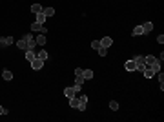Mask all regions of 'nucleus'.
<instances>
[{"label": "nucleus", "instance_id": "f257e3e1", "mask_svg": "<svg viewBox=\"0 0 164 122\" xmlns=\"http://www.w3.org/2000/svg\"><path fill=\"white\" fill-rule=\"evenodd\" d=\"M42 66H44V60L42 58H38V57H35L33 60H31V67L35 71H38V69H42Z\"/></svg>", "mask_w": 164, "mask_h": 122}, {"label": "nucleus", "instance_id": "f03ea898", "mask_svg": "<svg viewBox=\"0 0 164 122\" xmlns=\"http://www.w3.org/2000/svg\"><path fill=\"white\" fill-rule=\"evenodd\" d=\"M24 40H26V44H27V49H35V46H37V40H35V38L29 35H24Z\"/></svg>", "mask_w": 164, "mask_h": 122}, {"label": "nucleus", "instance_id": "7ed1b4c3", "mask_svg": "<svg viewBox=\"0 0 164 122\" xmlns=\"http://www.w3.org/2000/svg\"><path fill=\"white\" fill-rule=\"evenodd\" d=\"M78 106H77V109L78 111H86V106H88V97L86 95H82V97H78Z\"/></svg>", "mask_w": 164, "mask_h": 122}, {"label": "nucleus", "instance_id": "20e7f679", "mask_svg": "<svg viewBox=\"0 0 164 122\" xmlns=\"http://www.w3.org/2000/svg\"><path fill=\"white\" fill-rule=\"evenodd\" d=\"M31 29H33V31H38V33H44V35H46V27H44V24L33 22V24H31Z\"/></svg>", "mask_w": 164, "mask_h": 122}, {"label": "nucleus", "instance_id": "39448f33", "mask_svg": "<svg viewBox=\"0 0 164 122\" xmlns=\"http://www.w3.org/2000/svg\"><path fill=\"white\" fill-rule=\"evenodd\" d=\"M13 44V37H2L0 38V47H7Z\"/></svg>", "mask_w": 164, "mask_h": 122}, {"label": "nucleus", "instance_id": "423d86ee", "mask_svg": "<svg viewBox=\"0 0 164 122\" xmlns=\"http://www.w3.org/2000/svg\"><path fill=\"white\" fill-rule=\"evenodd\" d=\"M124 67H126L128 71H135V69H137V62H135V60L131 58V60H128L126 64H124Z\"/></svg>", "mask_w": 164, "mask_h": 122}, {"label": "nucleus", "instance_id": "0eeeda50", "mask_svg": "<svg viewBox=\"0 0 164 122\" xmlns=\"http://www.w3.org/2000/svg\"><path fill=\"white\" fill-rule=\"evenodd\" d=\"M111 44H113V40H111V37H104L102 40H100V46H102V47H106V49H108L109 46H111Z\"/></svg>", "mask_w": 164, "mask_h": 122}, {"label": "nucleus", "instance_id": "6e6552de", "mask_svg": "<svg viewBox=\"0 0 164 122\" xmlns=\"http://www.w3.org/2000/svg\"><path fill=\"white\" fill-rule=\"evenodd\" d=\"M131 35H133V37L144 35V27H142V26H137V27H133V29H131Z\"/></svg>", "mask_w": 164, "mask_h": 122}, {"label": "nucleus", "instance_id": "1a4fd4ad", "mask_svg": "<svg viewBox=\"0 0 164 122\" xmlns=\"http://www.w3.org/2000/svg\"><path fill=\"white\" fill-rule=\"evenodd\" d=\"M142 73H144V77H146V79H151V77L155 75V71H153L150 66H146V67H144V71H142Z\"/></svg>", "mask_w": 164, "mask_h": 122}, {"label": "nucleus", "instance_id": "9d476101", "mask_svg": "<svg viewBox=\"0 0 164 122\" xmlns=\"http://www.w3.org/2000/svg\"><path fill=\"white\" fill-rule=\"evenodd\" d=\"M35 57H37V53H35V49H26V60H27V62H31Z\"/></svg>", "mask_w": 164, "mask_h": 122}, {"label": "nucleus", "instance_id": "9b49d317", "mask_svg": "<svg viewBox=\"0 0 164 122\" xmlns=\"http://www.w3.org/2000/svg\"><path fill=\"white\" fill-rule=\"evenodd\" d=\"M2 79L4 80H13V73L9 71V69H4L2 71Z\"/></svg>", "mask_w": 164, "mask_h": 122}, {"label": "nucleus", "instance_id": "f8f14e48", "mask_svg": "<svg viewBox=\"0 0 164 122\" xmlns=\"http://www.w3.org/2000/svg\"><path fill=\"white\" fill-rule=\"evenodd\" d=\"M82 77H84V80H91L93 79V71L91 69H84L82 71Z\"/></svg>", "mask_w": 164, "mask_h": 122}, {"label": "nucleus", "instance_id": "ddd939ff", "mask_svg": "<svg viewBox=\"0 0 164 122\" xmlns=\"http://www.w3.org/2000/svg\"><path fill=\"white\" fill-rule=\"evenodd\" d=\"M42 11H44V7L40 6V4H33V6H31V13L37 15V13H42Z\"/></svg>", "mask_w": 164, "mask_h": 122}, {"label": "nucleus", "instance_id": "4468645a", "mask_svg": "<svg viewBox=\"0 0 164 122\" xmlns=\"http://www.w3.org/2000/svg\"><path fill=\"white\" fill-rule=\"evenodd\" d=\"M75 93H77V91L73 89V87H66V89H64V95H66L68 99H71V97H75Z\"/></svg>", "mask_w": 164, "mask_h": 122}, {"label": "nucleus", "instance_id": "2eb2a0df", "mask_svg": "<svg viewBox=\"0 0 164 122\" xmlns=\"http://www.w3.org/2000/svg\"><path fill=\"white\" fill-rule=\"evenodd\" d=\"M46 15H44V11L42 13H37V20H35V22H38V24H44V22H46Z\"/></svg>", "mask_w": 164, "mask_h": 122}, {"label": "nucleus", "instance_id": "dca6fc26", "mask_svg": "<svg viewBox=\"0 0 164 122\" xmlns=\"http://www.w3.org/2000/svg\"><path fill=\"white\" fill-rule=\"evenodd\" d=\"M155 60H157V58L153 57V55H148V57H144V62H146V66H151Z\"/></svg>", "mask_w": 164, "mask_h": 122}, {"label": "nucleus", "instance_id": "f3484780", "mask_svg": "<svg viewBox=\"0 0 164 122\" xmlns=\"http://www.w3.org/2000/svg\"><path fill=\"white\" fill-rule=\"evenodd\" d=\"M35 40H37V44H40V46H44V44H46V35H44V33H40V35H38L37 38H35Z\"/></svg>", "mask_w": 164, "mask_h": 122}, {"label": "nucleus", "instance_id": "a211bd4d", "mask_svg": "<svg viewBox=\"0 0 164 122\" xmlns=\"http://www.w3.org/2000/svg\"><path fill=\"white\" fill-rule=\"evenodd\" d=\"M37 57H38V58H42V60H48V57H49V55H48V51H46V49H40V51L37 53Z\"/></svg>", "mask_w": 164, "mask_h": 122}, {"label": "nucleus", "instance_id": "6ab92c4d", "mask_svg": "<svg viewBox=\"0 0 164 122\" xmlns=\"http://www.w3.org/2000/svg\"><path fill=\"white\" fill-rule=\"evenodd\" d=\"M78 100H80V99H77V97H71V99H69V106L77 109V106H78Z\"/></svg>", "mask_w": 164, "mask_h": 122}, {"label": "nucleus", "instance_id": "aec40b11", "mask_svg": "<svg viewBox=\"0 0 164 122\" xmlns=\"http://www.w3.org/2000/svg\"><path fill=\"white\" fill-rule=\"evenodd\" d=\"M142 27H144V33H150L151 29H153V22H146V24H142Z\"/></svg>", "mask_w": 164, "mask_h": 122}, {"label": "nucleus", "instance_id": "412c9836", "mask_svg": "<svg viewBox=\"0 0 164 122\" xmlns=\"http://www.w3.org/2000/svg\"><path fill=\"white\" fill-rule=\"evenodd\" d=\"M150 67H151V69L155 71V73H159V71H161V62H159V60H155V62H153V64H151Z\"/></svg>", "mask_w": 164, "mask_h": 122}, {"label": "nucleus", "instance_id": "4be33fe9", "mask_svg": "<svg viewBox=\"0 0 164 122\" xmlns=\"http://www.w3.org/2000/svg\"><path fill=\"white\" fill-rule=\"evenodd\" d=\"M84 84V77L82 75H75V86H82Z\"/></svg>", "mask_w": 164, "mask_h": 122}, {"label": "nucleus", "instance_id": "5701e85b", "mask_svg": "<svg viewBox=\"0 0 164 122\" xmlns=\"http://www.w3.org/2000/svg\"><path fill=\"white\" fill-rule=\"evenodd\" d=\"M17 46L20 47V49H24V51L27 49V44H26V40H24V38H22V40H18V42H17Z\"/></svg>", "mask_w": 164, "mask_h": 122}, {"label": "nucleus", "instance_id": "b1692460", "mask_svg": "<svg viewBox=\"0 0 164 122\" xmlns=\"http://www.w3.org/2000/svg\"><path fill=\"white\" fill-rule=\"evenodd\" d=\"M44 15H46V17H53V15H55V9H53V7H46V9H44Z\"/></svg>", "mask_w": 164, "mask_h": 122}, {"label": "nucleus", "instance_id": "393cba45", "mask_svg": "<svg viewBox=\"0 0 164 122\" xmlns=\"http://www.w3.org/2000/svg\"><path fill=\"white\" fill-rule=\"evenodd\" d=\"M109 108H111L113 111H117L118 109V102L117 100H111V102H109Z\"/></svg>", "mask_w": 164, "mask_h": 122}, {"label": "nucleus", "instance_id": "a878e982", "mask_svg": "<svg viewBox=\"0 0 164 122\" xmlns=\"http://www.w3.org/2000/svg\"><path fill=\"white\" fill-rule=\"evenodd\" d=\"M159 86H161V89H164V75L162 73H159Z\"/></svg>", "mask_w": 164, "mask_h": 122}, {"label": "nucleus", "instance_id": "bb28decb", "mask_svg": "<svg viewBox=\"0 0 164 122\" xmlns=\"http://www.w3.org/2000/svg\"><path fill=\"white\" fill-rule=\"evenodd\" d=\"M97 51H98V55H100V57H106V53H108V49H106V47H102V46L98 47Z\"/></svg>", "mask_w": 164, "mask_h": 122}, {"label": "nucleus", "instance_id": "cd10ccee", "mask_svg": "<svg viewBox=\"0 0 164 122\" xmlns=\"http://www.w3.org/2000/svg\"><path fill=\"white\" fill-rule=\"evenodd\" d=\"M91 47H93V49H98V47H100V40H93L91 42Z\"/></svg>", "mask_w": 164, "mask_h": 122}, {"label": "nucleus", "instance_id": "c85d7f7f", "mask_svg": "<svg viewBox=\"0 0 164 122\" xmlns=\"http://www.w3.org/2000/svg\"><path fill=\"white\" fill-rule=\"evenodd\" d=\"M157 42L162 44V42H164V35H159V37H157Z\"/></svg>", "mask_w": 164, "mask_h": 122}, {"label": "nucleus", "instance_id": "c756f323", "mask_svg": "<svg viewBox=\"0 0 164 122\" xmlns=\"http://www.w3.org/2000/svg\"><path fill=\"white\" fill-rule=\"evenodd\" d=\"M82 71H84L82 67H77V69H75V75H82Z\"/></svg>", "mask_w": 164, "mask_h": 122}, {"label": "nucleus", "instance_id": "7c9ffc66", "mask_svg": "<svg viewBox=\"0 0 164 122\" xmlns=\"http://www.w3.org/2000/svg\"><path fill=\"white\" fill-rule=\"evenodd\" d=\"M7 113V109L6 108H2V106H0V115H6Z\"/></svg>", "mask_w": 164, "mask_h": 122}]
</instances>
